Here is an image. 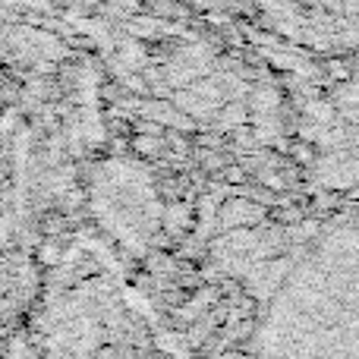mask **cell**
Segmentation results:
<instances>
[{"instance_id":"1","label":"cell","mask_w":359,"mask_h":359,"mask_svg":"<svg viewBox=\"0 0 359 359\" xmlns=\"http://www.w3.org/2000/svg\"><path fill=\"white\" fill-rule=\"evenodd\" d=\"M252 359H359V221L325 224L278 262Z\"/></svg>"},{"instance_id":"2","label":"cell","mask_w":359,"mask_h":359,"mask_svg":"<svg viewBox=\"0 0 359 359\" xmlns=\"http://www.w3.org/2000/svg\"><path fill=\"white\" fill-rule=\"evenodd\" d=\"M271 32L325 67H350L359 79V0H259Z\"/></svg>"}]
</instances>
